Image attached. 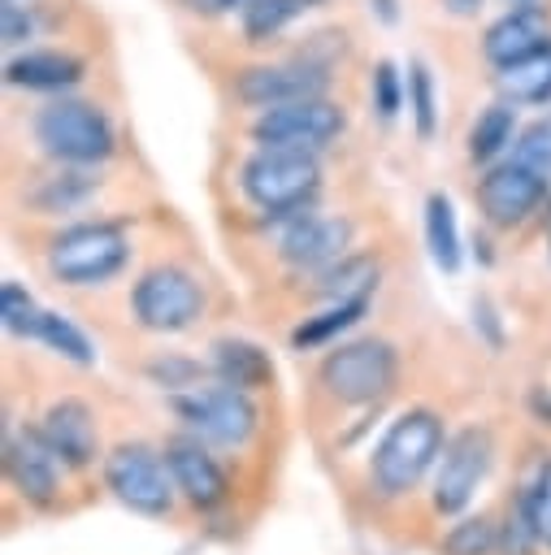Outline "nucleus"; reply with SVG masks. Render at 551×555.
<instances>
[{"instance_id":"f257e3e1","label":"nucleus","mask_w":551,"mask_h":555,"mask_svg":"<svg viewBox=\"0 0 551 555\" xmlns=\"http://www.w3.org/2000/svg\"><path fill=\"white\" fill-rule=\"evenodd\" d=\"M239 186L247 195V204L256 212H265L269 221H286L295 212H304L321 186V165L317 152H299V147H260L243 160L239 169Z\"/></svg>"},{"instance_id":"f03ea898","label":"nucleus","mask_w":551,"mask_h":555,"mask_svg":"<svg viewBox=\"0 0 551 555\" xmlns=\"http://www.w3.org/2000/svg\"><path fill=\"white\" fill-rule=\"evenodd\" d=\"M443 455V421L425 408H412L403 412L386 434L382 442L373 447V460H369V477L377 486V494L386 499H399L408 494L425 468Z\"/></svg>"},{"instance_id":"7ed1b4c3","label":"nucleus","mask_w":551,"mask_h":555,"mask_svg":"<svg viewBox=\"0 0 551 555\" xmlns=\"http://www.w3.org/2000/svg\"><path fill=\"white\" fill-rule=\"evenodd\" d=\"M30 130H35V143L61 165H100L117 147L108 113L91 100H69V95L43 104Z\"/></svg>"},{"instance_id":"20e7f679","label":"nucleus","mask_w":551,"mask_h":555,"mask_svg":"<svg viewBox=\"0 0 551 555\" xmlns=\"http://www.w3.org/2000/svg\"><path fill=\"white\" fill-rule=\"evenodd\" d=\"M130 260V238L113 221H82L52 238L48 273L65 286H100L117 278Z\"/></svg>"},{"instance_id":"39448f33","label":"nucleus","mask_w":551,"mask_h":555,"mask_svg":"<svg viewBox=\"0 0 551 555\" xmlns=\"http://www.w3.org/2000/svg\"><path fill=\"white\" fill-rule=\"evenodd\" d=\"M169 408L182 416L191 434H200L213 447H243L256 434V403L247 390L217 382V386H187L169 399Z\"/></svg>"},{"instance_id":"423d86ee","label":"nucleus","mask_w":551,"mask_h":555,"mask_svg":"<svg viewBox=\"0 0 551 555\" xmlns=\"http://www.w3.org/2000/svg\"><path fill=\"white\" fill-rule=\"evenodd\" d=\"M399 373L395 347L382 338H356L334 347L321 360V386L338 399V403H377L390 395Z\"/></svg>"},{"instance_id":"0eeeda50","label":"nucleus","mask_w":551,"mask_h":555,"mask_svg":"<svg viewBox=\"0 0 551 555\" xmlns=\"http://www.w3.org/2000/svg\"><path fill=\"white\" fill-rule=\"evenodd\" d=\"M104 481L117 494V503H126L139 516H169L174 512V473L169 460L156 455L143 442H121L117 451H108L104 460Z\"/></svg>"},{"instance_id":"6e6552de","label":"nucleus","mask_w":551,"mask_h":555,"mask_svg":"<svg viewBox=\"0 0 551 555\" xmlns=\"http://www.w3.org/2000/svg\"><path fill=\"white\" fill-rule=\"evenodd\" d=\"M130 312L152 334H178L195 325V317L204 312V291L187 269L161 264V269H148L130 286Z\"/></svg>"},{"instance_id":"1a4fd4ad","label":"nucleus","mask_w":551,"mask_h":555,"mask_svg":"<svg viewBox=\"0 0 551 555\" xmlns=\"http://www.w3.org/2000/svg\"><path fill=\"white\" fill-rule=\"evenodd\" d=\"M343 108L325 95L312 100H295V104H278V108H260V117L252 121V139L260 147H299V152H321L343 134Z\"/></svg>"},{"instance_id":"9d476101","label":"nucleus","mask_w":551,"mask_h":555,"mask_svg":"<svg viewBox=\"0 0 551 555\" xmlns=\"http://www.w3.org/2000/svg\"><path fill=\"white\" fill-rule=\"evenodd\" d=\"M325 87H330V65L312 56H295L278 65H247L234 78V95L247 108H278V104L312 100V95H325Z\"/></svg>"},{"instance_id":"9b49d317","label":"nucleus","mask_w":551,"mask_h":555,"mask_svg":"<svg viewBox=\"0 0 551 555\" xmlns=\"http://www.w3.org/2000/svg\"><path fill=\"white\" fill-rule=\"evenodd\" d=\"M547 182H551V178H542L538 169L521 165L516 156H512V160H499V165H490V169L482 173V182H477V208H482V217H486L490 225L512 230V225L529 221V217L542 208Z\"/></svg>"},{"instance_id":"f8f14e48","label":"nucleus","mask_w":551,"mask_h":555,"mask_svg":"<svg viewBox=\"0 0 551 555\" xmlns=\"http://www.w3.org/2000/svg\"><path fill=\"white\" fill-rule=\"evenodd\" d=\"M490 468V434L486 429H460L447 447H443V464L434 477V507L443 516H456L469 507L477 481Z\"/></svg>"},{"instance_id":"ddd939ff","label":"nucleus","mask_w":551,"mask_h":555,"mask_svg":"<svg viewBox=\"0 0 551 555\" xmlns=\"http://www.w3.org/2000/svg\"><path fill=\"white\" fill-rule=\"evenodd\" d=\"M351 221L347 217H321V212H295L286 217V230L278 234V256L291 269H330L347 256Z\"/></svg>"},{"instance_id":"4468645a","label":"nucleus","mask_w":551,"mask_h":555,"mask_svg":"<svg viewBox=\"0 0 551 555\" xmlns=\"http://www.w3.org/2000/svg\"><path fill=\"white\" fill-rule=\"evenodd\" d=\"M56 451L43 442L39 429H22V434H9L4 442V473H9V486L30 499V503H52L56 494Z\"/></svg>"},{"instance_id":"2eb2a0df","label":"nucleus","mask_w":551,"mask_h":555,"mask_svg":"<svg viewBox=\"0 0 551 555\" xmlns=\"http://www.w3.org/2000/svg\"><path fill=\"white\" fill-rule=\"evenodd\" d=\"M547 43H551V13L542 4H534V0L508 9L503 17H495L486 26V35H482V52H486V61L495 69L508 65V61H521V56L547 48Z\"/></svg>"},{"instance_id":"dca6fc26","label":"nucleus","mask_w":551,"mask_h":555,"mask_svg":"<svg viewBox=\"0 0 551 555\" xmlns=\"http://www.w3.org/2000/svg\"><path fill=\"white\" fill-rule=\"evenodd\" d=\"M43 442L56 451V460L65 468H87L95 460V421H91V408L78 403V399H61L43 412V425H39Z\"/></svg>"},{"instance_id":"f3484780","label":"nucleus","mask_w":551,"mask_h":555,"mask_svg":"<svg viewBox=\"0 0 551 555\" xmlns=\"http://www.w3.org/2000/svg\"><path fill=\"white\" fill-rule=\"evenodd\" d=\"M4 82L9 87H26V91H69L82 82V61L74 52L61 48H30V52H13L4 61Z\"/></svg>"},{"instance_id":"a211bd4d","label":"nucleus","mask_w":551,"mask_h":555,"mask_svg":"<svg viewBox=\"0 0 551 555\" xmlns=\"http://www.w3.org/2000/svg\"><path fill=\"white\" fill-rule=\"evenodd\" d=\"M165 460H169V473L178 481V490L195 503V507H217L226 499V473L217 468V460L200 447V442H169L165 447Z\"/></svg>"},{"instance_id":"6ab92c4d","label":"nucleus","mask_w":551,"mask_h":555,"mask_svg":"<svg viewBox=\"0 0 551 555\" xmlns=\"http://www.w3.org/2000/svg\"><path fill=\"white\" fill-rule=\"evenodd\" d=\"M495 87L512 104H551V43L521 56V61L499 65Z\"/></svg>"},{"instance_id":"aec40b11","label":"nucleus","mask_w":551,"mask_h":555,"mask_svg":"<svg viewBox=\"0 0 551 555\" xmlns=\"http://www.w3.org/2000/svg\"><path fill=\"white\" fill-rule=\"evenodd\" d=\"M213 373H217V382H230L239 390H260V386H269L273 364H269V356L256 343L217 338L213 343Z\"/></svg>"},{"instance_id":"412c9836","label":"nucleus","mask_w":551,"mask_h":555,"mask_svg":"<svg viewBox=\"0 0 551 555\" xmlns=\"http://www.w3.org/2000/svg\"><path fill=\"white\" fill-rule=\"evenodd\" d=\"M516 143V104L512 100H495L477 113L473 130H469V156L477 165H495L508 147Z\"/></svg>"},{"instance_id":"4be33fe9","label":"nucleus","mask_w":551,"mask_h":555,"mask_svg":"<svg viewBox=\"0 0 551 555\" xmlns=\"http://www.w3.org/2000/svg\"><path fill=\"white\" fill-rule=\"evenodd\" d=\"M317 4H325V0H247V4L239 9L243 39H247V43H269V39H278L291 22H299L304 13H312Z\"/></svg>"},{"instance_id":"5701e85b","label":"nucleus","mask_w":551,"mask_h":555,"mask_svg":"<svg viewBox=\"0 0 551 555\" xmlns=\"http://www.w3.org/2000/svg\"><path fill=\"white\" fill-rule=\"evenodd\" d=\"M425 247H430V260L443 269V273H456L464 251H460V225H456V208L443 191H434L425 199Z\"/></svg>"},{"instance_id":"b1692460","label":"nucleus","mask_w":551,"mask_h":555,"mask_svg":"<svg viewBox=\"0 0 551 555\" xmlns=\"http://www.w3.org/2000/svg\"><path fill=\"white\" fill-rule=\"evenodd\" d=\"M377 286V260L373 256H343L330 269H321L317 291L330 304H351V299H369Z\"/></svg>"},{"instance_id":"393cba45","label":"nucleus","mask_w":551,"mask_h":555,"mask_svg":"<svg viewBox=\"0 0 551 555\" xmlns=\"http://www.w3.org/2000/svg\"><path fill=\"white\" fill-rule=\"evenodd\" d=\"M369 312V299H351V304H330L325 312H317V317H308L295 334H291V347H325V343H334L343 330H351L360 317Z\"/></svg>"},{"instance_id":"a878e982","label":"nucleus","mask_w":551,"mask_h":555,"mask_svg":"<svg viewBox=\"0 0 551 555\" xmlns=\"http://www.w3.org/2000/svg\"><path fill=\"white\" fill-rule=\"evenodd\" d=\"M35 338L43 343V347H52L56 356H65L69 364H95V347H91V338L69 321V317H61V312H39V325H35Z\"/></svg>"},{"instance_id":"bb28decb","label":"nucleus","mask_w":551,"mask_h":555,"mask_svg":"<svg viewBox=\"0 0 551 555\" xmlns=\"http://www.w3.org/2000/svg\"><path fill=\"white\" fill-rule=\"evenodd\" d=\"M408 108H412L417 134H421V139H434L438 100H434V74H430L425 61H412V65H408Z\"/></svg>"},{"instance_id":"cd10ccee","label":"nucleus","mask_w":551,"mask_h":555,"mask_svg":"<svg viewBox=\"0 0 551 555\" xmlns=\"http://www.w3.org/2000/svg\"><path fill=\"white\" fill-rule=\"evenodd\" d=\"M39 312L43 308H35V299H30V291L22 286V282H4V291H0V321H4V330L9 334H17V338H35V325H39Z\"/></svg>"},{"instance_id":"c85d7f7f","label":"nucleus","mask_w":551,"mask_h":555,"mask_svg":"<svg viewBox=\"0 0 551 555\" xmlns=\"http://www.w3.org/2000/svg\"><path fill=\"white\" fill-rule=\"evenodd\" d=\"M369 95H373L377 117H382V121H395V113H399L403 100H408V82H403V74L395 69V61H377V65H373V74H369Z\"/></svg>"},{"instance_id":"c756f323","label":"nucleus","mask_w":551,"mask_h":555,"mask_svg":"<svg viewBox=\"0 0 551 555\" xmlns=\"http://www.w3.org/2000/svg\"><path fill=\"white\" fill-rule=\"evenodd\" d=\"M91 191H95V182H91L87 173H56V178H48V182L39 186L35 204H39L43 212H69V208H78Z\"/></svg>"},{"instance_id":"7c9ffc66","label":"nucleus","mask_w":551,"mask_h":555,"mask_svg":"<svg viewBox=\"0 0 551 555\" xmlns=\"http://www.w3.org/2000/svg\"><path fill=\"white\" fill-rule=\"evenodd\" d=\"M443 551L447 555H495L499 551V525H490L482 516L477 520H460L443 538Z\"/></svg>"},{"instance_id":"2f4dec72","label":"nucleus","mask_w":551,"mask_h":555,"mask_svg":"<svg viewBox=\"0 0 551 555\" xmlns=\"http://www.w3.org/2000/svg\"><path fill=\"white\" fill-rule=\"evenodd\" d=\"M512 156L529 169H538L542 178H551V113H542L538 121H529L521 134H516V147Z\"/></svg>"},{"instance_id":"473e14b6","label":"nucleus","mask_w":551,"mask_h":555,"mask_svg":"<svg viewBox=\"0 0 551 555\" xmlns=\"http://www.w3.org/2000/svg\"><path fill=\"white\" fill-rule=\"evenodd\" d=\"M534 546H538V529H534V520H529L525 499H516V503L508 507L503 525H499V551H495V555H534Z\"/></svg>"},{"instance_id":"72a5a7b5","label":"nucleus","mask_w":551,"mask_h":555,"mask_svg":"<svg viewBox=\"0 0 551 555\" xmlns=\"http://www.w3.org/2000/svg\"><path fill=\"white\" fill-rule=\"evenodd\" d=\"M204 369L195 364V360H182V356H161V360H152L148 364V377L161 386V390H182V386H195V377H200Z\"/></svg>"},{"instance_id":"f704fd0d","label":"nucleus","mask_w":551,"mask_h":555,"mask_svg":"<svg viewBox=\"0 0 551 555\" xmlns=\"http://www.w3.org/2000/svg\"><path fill=\"white\" fill-rule=\"evenodd\" d=\"M521 499H525V507H529V520H534V529H538V542L551 546V464L534 477V486H529Z\"/></svg>"},{"instance_id":"c9c22d12","label":"nucleus","mask_w":551,"mask_h":555,"mask_svg":"<svg viewBox=\"0 0 551 555\" xmlns=\"http://www.w3.org/2000/svg\"><path fill=\"white\" fill-rule=\"evenodd\" d=\"M30 35H35V13H30V4L4 0V4H0V39H4L9 48H22Z\"/></svg>"},{"instance_id":"e433bc0d","label":"nucleus","mask_w":551,"mask_h":555,"mask_svg":"<svg viewBox=\"0 0 551 555\" xmlns=\"http://www.w3.org/2000/svg\"><path fill=\"white\" fill-rule=\"evenodd\" d=\"M473 325H482L486 330V343L490 347H503V330H499V317H495V304L482 295L477 304H473Z\"/></svg>"},{"instance_id":"4c0bfd02","label":"nucleus","mask_w":551,"mask_h":555,"mask_svg":"<svg viewBox=\"0 0 551 555\" xmlns=\"http://www.w3.org/2000/svg\"><path fill=\"white\" fill-rule=\"evenodd\" d=\"M191 13H200V17H221V13H234V9H243L247 0H182Z\"/></svg>"},{"instance_id":"58836bf2","label":"nucleus","mask_w":551,"mask_h":555,"mask_svg":"<svg viewBox=\"0 0 551 555\" xmlns=\"http://www.w3.org/2000/svg\"><path fill=\"white\" fill-rule=\"evenodd\" d=\"M529 412H534L542 425H551V390H547V386H529Z\"/></svg>"},{"instance_id":"ea45409f","label":"nucleus","mask_w":551,"mask_h":555,"mask_svg":"<svg viewBox=\"0 0 551 555\" xmlns=\"http://www.w3.org/2000/svg\"><path fill=\"white\" fill-rule=\"evenodd\" d=\"M369 9L377 13V22H386V26H395L399 22V0H369Z\"/></svg>"},{"instance_id":"a19ab883","label":"nucleus","mask_w":551,"mask_h":555,"mask_svg":"<svg viewBox=\"0 0 551 555\" xmlns=\"http://www.w3.org/2000/svg\"><path fill=\"white\" fill-rule=\"evenodd\" d=\"M447 9H451V13H460V17H469V13H477V9H482V0H447Z\"/></svg>"},{"instance_id":"79ce46f5","label":"nucleus","mask_w":551,"mask_h":555,"mask_svg":"<svg viewBox=\"0 0 551 555\" xmlns=\"http://www.w3.org/2000/svg\"><path fill=\"white\" fill-rule=\"evenodd\" d=\"M521 4H529V0H521Z\"/></svg>"}]
</instances>
